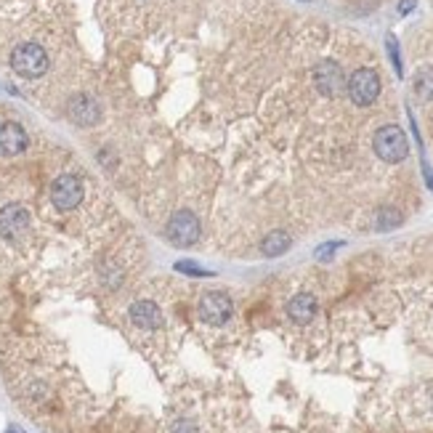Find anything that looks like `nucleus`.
Wrapping results in <instances>:
<instances>
[{
    "instance_id": "1",
    "label": "nucleus",
    "mask_w": 433,
    "mask_h": 433,
    "mask_svg": "<svg viewBox=\"0 0 433 433\" xmlns=\"http://www.w3.org/2000/svg\"><path fill=\"white\" fill-rule=\"evenodd\" d=\"M375 154L383 162H402L409 154L407 136L399 125H386L375 133Z\"/></svg>"
},
{
    "instance_id": "2",
    "label": "nucleus",
    "mask_w": 433,
    "mask_h": 433,
    "mask_svg": "<svg viewBox=\"0 0 433 433\" xmlns=\"http://www.w3.org/2000/svg\"><path fill=\"white\" fill-rule=\"evenodd\" d=\"M11 66H14V72L21 77H40L46 75L48 69V56L46 51L35 43H21L19 48H14V54H11Z\"/></svg>"
},
{
    "instance_id": "3",
    "label": "nucleus",
    "mask_w": 433,
    "mask_h": 433,
    "mask_svg": "<svg viewBox=\"0 0 433 433\" xmlns=\"http://www.w3.org/2000/svg\"><path fill=\"white\" fill-rule=\"evenodd\" d=\"M349 96L359 106H369L375 101L380 96V77L375 69H357L349 80Z\"/></svg>"
},
{
    "instance_id": "4",
    "label": "nucleus",
    "mask_w": 433,
    "mask_h": 433,
    "mask_svg": "<svg viewBox=\"0 0 433 433\" xmlns=\"http://www.w3.org/2000/svg\"><path fill=\"white\" fill-rule=\"evenodd\" d=\"M168 239L173 245L189 247L199 239V221L189 210H179L176 216L168 221Z\"/></svg>"
},
{
    "instance_id": "5",
    "label": "nucleus",
    "mask_w": 433,
    "mask_h": 433,
    "mask_svg": "<svg viewBox=\"0 0 433 433\" xmlns=\"http://www.w3.org/2000/svg\"><path fill=\"white\" fill-rule=\"evenodd\" d=\"M234 314V303L227 292H207L199 301V317L207 322V324H227Z\"/></svg>"
},
{
    "instance_id": "6",
    "label": "nucleus",
    "mask_w": 433,
    "mask_h": 433,
    "mask_svg": "<svg viewBox=\"0 0 433 433\" xmlns=\"http://www.w3.org/2000/svg\"><path fill=\"white\" fill-rule=\"evenodd\" d=\"M51 199L59 210H72V207L80 205L83 199V184L75 179V176H61V179L54 181V189H51Z\"/></svg>"
},
{
    "instance_id": "7",
    "label": "nucleus",
    "mask_w": 433,
    "mask_h": 433,
    "mask_svg": "<svg viewBox=\"0 0 433 433\" xmlns=\"http://www.w3.org/2000/svg\"><path fill=\"white\" fill-rule=\"evenodd\" d=\"M29 227V213L21 205H9L0 210V234L16 239L19 234H24Z\"/></svg>"
},
{
    "instance_id": "8",
    "label": "nucleus",
    "mask_w": 433,
    "mask_h": 433,
    "mask_svg": "<svg viewBox=\"0 0 433 433\" xmlns=\"http://www.w3.org/2000/svg\"><path fill=\"white\" fill-rule=\"evenodd\" d=\"M314 80H317V88L324 96H338L343 91V72L335 61H322L314 72Z\"/></svg>"
},
{
    "instance_id": "9",
    "label": "nucleus",
    "mask_w": 433,
    "mask_h": 433,
    "mask_svg": "<svg viewBox=\"0 0 433 433\" xmlns=\"http://www.w3.org/2000/svg\"><path fill=\"white\" fill-rule=\"evenodd\" d=\"M131 319L141 330H157L162 324V314L151 301H136L131 306Z\"/></svg>"
},
{
    "instance_id": "10",
    "label": "nucleus",
    "mask_w": 433,
    "mask_h": 433,
    "mask_svg": "<svg viewBox=\"0 0 433 433\" xmlns=\"http://www.w3.org/2000/svg\"><path fill=\"white\" fill-rule=\"evenodd\" d=\"M24 149H27V133H24V128L16 123L0 125V151L11 157V154H19Z\"/></svg>"
},
{
    "instance_id": "11",
    "label": "nucleus",
    "mask_w": 433,
    "mask_h": 433,
    "mask_svg": "<svg viewBox=\"0 0 433 433\" xmlns=\"http://www.w3.org/2000/svg\"><path fill=\"white\" fill-rule=\"evenodd\" d=\"M287 314H290L292 322L309 324V322L314 319V314H317V298H314L311 292H298V295L287 303Z\"/></svg>"
},
{
    "instance_id": "12",
    "label": "nucleus",
    "mask_w": 433,
    "mask_h": 433,
    "mask_svg": "<svg viewBox=\"0 0 433 433\" xmlns=\"http://www.w3.org/2000/svg\"><path fill=\"white\" fill-rule=\"evenodd\" d=\"M69 117L77 125H94L99 120V104L91 96H77L69 101Z\"/></svg>"
},
{
    "instance_id": "13",
    "label": "nucleus",
    "mask_w": 433,
    "mask_h": 433,
    "mask_svg": "<svg viewBox=\"0 0 433 433\" xmlns=\"http://www.w3.org/2000/svg\"><path fill=\"white\" fill-rule=\"evenodd\" d=\"M264 253L269 255V258H277V255L287 253V247H290V237L284 234V232H272V234L264 239Z\"/></svg>"
},
{
    "instance_id": "14",
    "label": "nucleus",
    "mask_w": 433,
    "mask_h": 433,
    "mask_svg": "<svg viewBox=\"0 0 433 433\" xmlns=\"http://www.w3.org/2000/svg\"><path fill=\"white\" fill-rule=\"evenodd\" d=\"M414 94L425 99V101H433V66L428 69H420L414 75Z\"/></svg>"
},
{
    "instance_id": "15",
    "label": "nucleus",
    "mask_w": 433,
    "mask_h": 433,
    "mask_svg": "<svg viewBox=\"0 0 433 433\" xmlns=\"http://www.w3.org/2000/svg\"><path fill=\"white\" fill-rule=\"evenodd\" d=\"M402 224V213L394 210V207H383L377 210V229H394Z\"/></svg>"
},
{
    "instance_id": "16",
    "label": "nucleus",
    "mask_w": 433,
    "mask_h": 433,
    "mask_svg": "<svg viewBox=\"0 0 433 433\" xmlns=\"http://www.w3.org/2000/svg\"><path fill=\"white\" fill-rule=\"evenodd\" d=\"M176 269H179L181 274H189V277H210V272H202L197 264H191V261H181V264H176Z\"/></svg>"
},
{
    "instance_id": "17",
    "label": "nucleus",
    "mask_w": 433,
    "mask_h": 433,
    "mask_svg": "<svg viewBox=\"0 0 433 433\" xmlns=\"http://www.w3.org/2000/svg\"><path fill=\"white\" fill-rule=\"evenodd\" d=\"M338 247H340V242H327V245H322L319 250H317V258H319V261H330L332 253H335Z\"/></svg>"
},
{
    "instance_id": "18",
    "label": "nucleus",
    "mask_w": 433,
    "mask_h": 433,
    "mask_svg": "<svg viewBox=\"0 0 433 433\" xmlns=\"http://www.w3.org/2000/svg\"><path fill=\"white\" fill-rule=\"evenodd\" d=\"M388 51H391V61H394L396 72L402 75V61H399V46H396V40H394V38H388Z\"/></svg>"
},
{
    "instance_id": "19",
    "label": "nucleus",
    "mask_w": 433,
    "mask_h": 433,
    "mask_svg": "<svg viewBox=\"0 0 433 433\" xmlns=\"http://www.w3.org/2000/svg\"><path fill=\"white\" fill-rule=\"evenodd\" d=\"M173 433H197V428L191 423H179L176 428H173Z\"/></svg>"
},
{
    "instance_id": "20",
    "label": "nucleus",
    "mask_w": 433,
    "mask_h": 433,
    "mask_svg": "<svg viewBox=\"0 0 433 433\" xmlns=\"http://www.w3.org/2000/svg\"><path fill=\"white\" fill-rule=\"evenodd\" d=\"M412 9H414V0H402V3H399V11H402V14H409Z\"/></svg>"
},
{
    "instance_id": "21",
    "label": "nucleus",
    "mask_w": 433,
    "mask_h": 433,
    "mask_svg": "<svg viewBox=\"0 0 433 433\" xmlns=\"http://www.w3.org/2000/svg\"><path fill=\"white\" fill-rule=\"evenodd\" d=\"M9 433H16V431H9Z\"/></svg>"
}]
</instances>
